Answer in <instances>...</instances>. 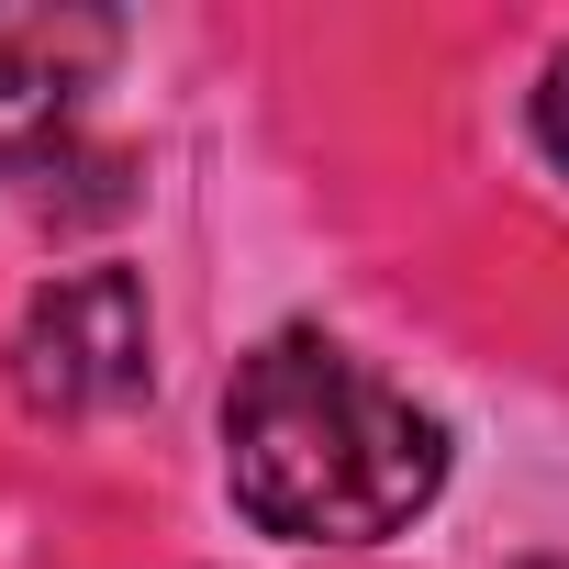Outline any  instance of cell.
I'll list each match as a JSON object with an SVG mask.
<instances>
[{
  "instance_id": "cell-3",
  "label": "cell",
  "mask_w": 569,
  "mask_h": 569,
  "mask_svg": "<svg viewBox=\"0 0 569 569\" xmlns=\"http://www.w3.org/2000/svg\"><path fill=\"white\" fill-rule=\"evenodd\" d=\"M101 23H0V179H34L68 157L79 68L101 57Z\"/></svg>"
},
{
  "instance_id": "cell-5",
  "label": "cell",
  "mask_w": 569,
  "mask_h": 569,
  "mask_svg": "<svg viewBox=\"0 0 569 569\" xmlns=\"http://www.w3.org/2000/svg\"><path fill=\"white\" fill-rule=\"evenodd\" d=\"M525 569H569V558H525Z\"/></svg>"
},
{
  "instance_id": "cell-4",
  "label": "cell",
  "mask_w": 569,
  "mask_h": 569,
  "mask_svg": "<svg viewBox=\"0 0 569 569\" xmlns=\"http://www.w3.org/2000/svg\"><path fill=\"white\" fill-rule=\"evenodd\" d=\"M536 146H547V168L569 179V46H558L547 79H536Z\"/></svg>"
},
{
  "instance_id": "cell-1",
  "label": "cell",
  "mask_w": 569,
  "mask_h": 569,
  "mask_svg": "<svg viewBox=\"0 0 569 569\" xmlns=\"http://www.w3.org/2000/svg\"><path fill=\"white\" fill-rule=\"evenodd\" d=\"M234 513L291 547H380L447 491V425L336 336H268L223 391Z\"/></svg>"
},
{
  "instance_id": "cell-2",
  "label": "cell",
  "mask_w": 569,
  "mask_h": 569,
  "mask_svg": "<svg viewBox=\"0 0 569 569\" xmlns=\"http://www.w3.org/2000/svg\"><path fill=\"white\" fill-rule=\"evenodd\" d=\"M157 380V313H146V279L134 268H68L23 302L12 325V391L46 425H90L123 413Z\"/></svg>"
}]
</instances>
